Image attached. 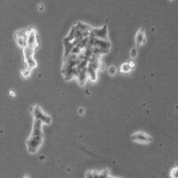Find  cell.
Here are the masks:
<instances>
[{
    "label": "cell",
    "instance_id": "obj_1",
    "mask_svg": "<svg viewBox=\"0 0 178 178\" xmlns=\"http://www.w3.org/2000/svg\"><path fill=\"white\" fill-rule=\"evenodd\" d=\"M42 122L40 120L35 119L33 130L30 137L27 142V148L30 153H36L40 148V145L43 142L42 133Z\"/></svg>",
    "mask_w": 178,
    "mask_h": 178
},
{
    "label": "cell",
    "instance_id": "obj_2",
    "mask_svg": "<svg viewBox=\"0 0 178 178\" xmlns=\"http://www.w3.org/2000/svg\"><path fill=\"white\" fill-rule=\"evenodd\" d=\"M32 112H33V115H34L35 119H38V120H40L43 124H51L52 122V118L47 115L44 110L41 109V107H39L38 105H36L33 107L32 109Z\"/></svg>",
    "mask_w": 178,
    "mask_h": 178
},
{
    "label": "cell",
    "instance_id": "obj_3",
    "mask_svg": "<svg viewBox=\"0 0 178 178\" xmlns=\"http://www.w3.org/2000/svg\"><path fill=\"white\" fill-rule=\"evenodd\" d=\"M36 48L26 45L24 47V57L28 68L32 69L37 66V61L34 59V53Z\"/></svg>",
    "mask_w": 178,
    "mask_h": 178
},
{
    "label": "cell",
    "instance_id": "obj_4",
    "mask_svg": "<svg viewBox=\"0 0 178 178\" xmlns=\"http://www.w3.org/2000/svg\"><path fill=\"white\" fill-rule=\"evenodd\" d=\"M90 35L93 36V38H98V39H104L108 40V29L107 26H103L98 29H92Z\"/></svg>",
    "mask_w": 178,
    "mask_h": 178
},
{
    "label": "cell",
    "instance_id": "obj_5",
    "mask_svg": "<svg viewBox=\"0 0 178 178\" xmlns=\"http://www.w3.org/2000/svg\"><path fill=\"white\" fill-rule=\"evenodd\" d=\"M132 140L137 143H140V144H148L152 141V138L148 134L144 133L143 131H140V132H136L135 134H133Z\"/></svg>",
    "mask_w": 178,
    "mask_h": 178
},
{
    "label": "cell",
    "instance_id": "obj_6",
    "mask_svg": "<svg viewBox=\"0 0 178 178\" xmlns=\"http://www.w3.org/2000/svg\"><path fill=\"white\" fill-rule=\"evenodd\" d=\"M26 45L37 48L38 39H37V33L34 30H30L29 32H26Z\"/></svg>",
    "mask_w": 178,
    "mask_h": 178
},
{
    "label": "cell",
    "instance_id": "obj_7",
    "mask_svg": "<svg viewBox=\"0 0 178 178\" xmlns=\"http://www.w3.org/2000/svg\"><path fill=\"white\" fill-rule=\"evenodd\" d=\"M144 42H145V33H144V30H140L137 32L136 37V45L139 47V46H141L143 44H144Z\"/></svg>",
    "mask_w": 178,
    "mask_h": 178
},
{
    "label": "cell",
    "instance_id": "obj_8",
    "mask_svg": "<svg viewBox=\"0 0 178 178\" xmlns=\"http://www.w3.org/2000/svg\"><path fill=\"white\" fill-rule=\"evenodd\" d=\"M133 69H134V63L132 61L131 62H126V63H123L121 65L120 71H121V73L127 74V73H129Z\"/></svg>",
    "mask_w": 178,
    "mask_h": 178
},
{
    "label": "cell",
    "instance_id": "obj_9",
    "mask_svg": "<svg viewBox=\"0 0 178 178\" xmlns=\"http://www.w3.org/2000/svg\"><path fill=\"white\" fill-rule=\"evenodd\" d=\"M130 56H131V58L132 59H135L136 56H137V50H136V48H132V50L130 52Z\"/></svg>",
    "mask_w": 178,
    "mask_h": 178
},
{
    "label": "cell",
    "instance_id": "obj_10",
    "mask_svg": "<svg viewBox=\"0 0 178 178\" xmlns=\"http://www.w3.org/2000/svg\"><path fill=\"white\" fill-rule=\"evenodd\" d=\"M116 68L114 67V66H111V67H110L109 68V69H108V72H109V74H110V76H114L115 74H116Z\"/></svg>",
    "mask_w": 178,
    "mask_h": 178
},
{
    "label": "cell",
    "instance_id": "obj_11",
    "mask_svg": "<svg viewBox=\"0 0 178 178\" xmlns=\"http://www.w3.org/2000/svg\"><path fill=\"white\" fill-rule=\"evenodd\" d=\"M30 74V69H29V68H28V69H26L25 71H23V72H22V75H23L24 77H28Z\"/></svg>",
    "mask_w": 178,
    "mask_h": 178
},
{
    "label": "cell",
    "instance_id": "obj_12",
    "mask_svg": "<svg viewBox=\"0 0 178 178\" xmlns=\"http://www.w3.org/2000/svg\"><path fill=\"white\" fill-rule=\"evenodd\" d=\"M78 113H79V115H83L85 113V109L84 108H79L78 109Z\"/></svg>",
    "mask_w": 178,
    "mask_h": 178
},
{
    "label": "cell",
    "instance_id": "obj_13",
    "mask_svg": "<svg viewBox=\"0 0 178 178\" xmlns=\"http://www.w3.org/2000/svg\"><path fill=\"white\" fill-rule=\"evenodd\" d=\"M9 94H10V95H12V97H14V96H15V93H14V91H11V92L9 93Z\"/></svg>",
    "mask_w": 178,
    "mask_h": 178
}]
</instances>
